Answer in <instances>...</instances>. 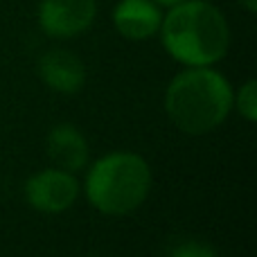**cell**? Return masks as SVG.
Masks as SVG:
<instances>
[{"mask_svg": "<svg viewBox=\"0 0 257 257\" xmlns=\"http://www.w3.org/2000/svg\"><path fill=\"white\" fill-rule=\"evenodd\" d=\"M113 23L124 39L145 41L160 30L163 14L154 0H120L113 12Z\"/></svg>", "mask_w": 257, "mask_h": 257, "instance_id": "7", "label": "cell"}, {"mask_svg": "<svg viewBox=\"0 0 257 257\" xmlns=\"http://www.w3.org/2000/svg\"><path fill=\"white\" fill-rule=\"evenodd\" d=\"M48 154L59 169L79 172L88 163V145L81 131L70 124H59L48 136Z\"/></svg>", "mask_w": 257, "mask_h": 257, "instance_id": "8", "label": "cell"}, {"mask_svg": "<svg viewBox=\"0 0 257 257\" xmlns=\"http://www.w3.org/2000/svg\"><path fill=\"white\" fill-rule=\"evenodd\" d=\"M169 257H214V253L205 244H199V241H185V244L176 246Z\"/></svg>", "mask_w": 257, "mask_h": 257, "instance_id": "10", "label": "cell"}, {"mask_svg": "<svg viewBox=\"0 0 257 257\" xmlns=\"http://www.w3.org/2000/svg\"><path fill=\"white\" fill-rule=\"evenodd\" d=\"M97 16L95 0H43L39 23L45 34L54 39H72L86 32Z\"/></svg>", "mask_w": 257, "mask_h": 257, "instance_id": "5", "label": "cell"}, {"mask_svg": "<svg viewBox=\"0 0 257 257\" xmlns=\"http://www.w3.org/2000/svg\"><path fill=\"white\" fill-rule=\"evenodd\" d=\"M235 95L221 72L210 66H190L176 75L165 93V111L187 136H203L226 122Z\"/></svg>", "mask_w": 257, "mask_h": 257, "instance_id": "2", "label": "cell"}, {"mask_svg": "<svg viewBox=\"0 0 257 257\" xmlns=\"http://www.w3.org/2000/svg\"><path fill=\"white\" fill-rule=\"evenodd\" d=\"M163 45L185 66H212L230 45V27L221 9L208 0H183L160 23Z\"/></svg>", "mask_w": 257, "mask_h": 257, "instance_id": "1", "label": "cell"}, {"mask_svg": "<svg viewBox=\"0 0 257 257\" xmlns=\"http://www.w3.org/2000/svg\"><path fill=\"white\" fill-rule=\"evenodd\" d=\"M39 75L57 93H77L86 81V68L77 54L68 50H50L39 61Z\"/></svg>", "mask_w": 257, "mask_h": 257, "instance_id": "6", "label": "cell"}, {"mask_svg": "<svg viewBox=\"0 0 257 257\" xmlns=\"http://www.w3.org/2000/svg\"><path fill=\"white\" fill-rule=\"evenodd\" d=\"M25 196L30 205L39 212L59 214L72 208V203L79 196V181L72 172L66 169H43L34 174L25 185Z\"/></svg>", "mask_w": 257, "mask_h": 257, "instance_id": "4", "label": "cell"}, {"mask_svg": "<svg viewBox=\"0 0 257 257\" xmlns=\"http://www.w3.org/2000/svg\"><path fill=\"white\" fill-rule=\"evenodd\" d=\"M239 3L244 5V7L248 9L250 14H255V12H257V0H239Z\"/></svg>", "mask_w": 257, "mask_h": 257, "instance_id": "11", "label": "cell"}, {"mask_svg": "<svg viewBox=\"0 0 257 257\" xmlns=\"http://www.w3.org/2000/svg\"><path fill=\"white\" fill-rule=\"evenodd\" d=\"M151 190V169L142 156L115 151L95 160L86 176V196L95 210L124 217L138 210Z\"/></svg>", "mask_w": 257, "mask_h": 257, "instance_id": "3", "label": "cell"}, {"mask_svg": "<svg viewBox=\"0 0 257 257\" xmlns=\"http://www.w3.org/2000/svg\"><path fill=\"white\" fill-rule=\"evenodd\" d=\"M158 7H174V5H178V3H183V0H154Z\"/></svg>", "mask_w": 257, "mask_h": 257, "instance_id": "12", "label": "cell"}, {"mask_svg": "<svg viewBox=\"0 0 257 257\" xmlns=\"http://www.w3.org/2000/svg\"><path fill=\"white\" fill-rule=\"evenodd\" d=\"M237 108H239V113L248 122L257 120V84L253 79H248L239 88V95H237Z\"/></svg>", "mask_w": 257, "mask_h": 257, "instance_id": "9", "label": "cell"}]
</instances>
